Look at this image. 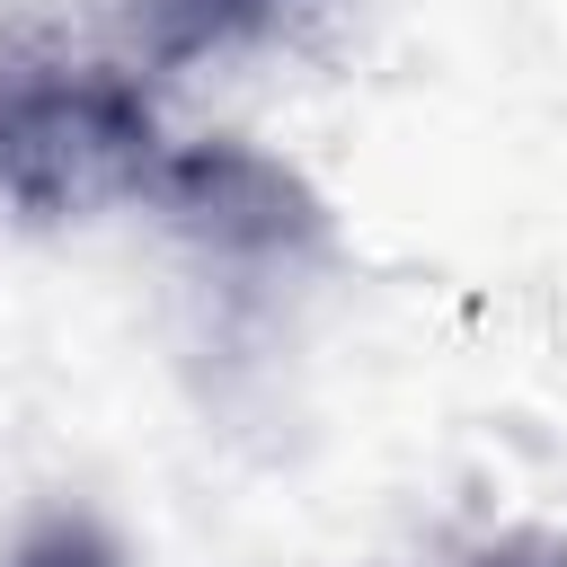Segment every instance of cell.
I'll list each match as a JSON object with an SVG mask.
<instances>
[{"mask_svg": "<svg viewBox=\"0 0 567 567\" xmlns=\"http://www.w3.org/2000/svg\"><path fill=\"white\" fill-rule=\"evenodd\" d=\"M177 142L151 97L97 62H9L0 71V195L27 213L159 204L177 186Z\"/></svg>", "mask_w": 567, "mask_h": 567, "instance_id": "1", "label": "cell"}, {"mask_svg": "<svg viewBox=\"0 0 567 567\" xmlns=\"http://www.w3.org/2000/svg\"><path fill=\"white\" fill-rule=\"evenodd\" d=\"M275 0H168V53H195V44H221L239 27H257Z\"/></svg>", "mask_w": 567, "mask_h": 567, "instance_id": "2", "label": "cell"}, {"mask_svg": "<svg viewBox=\"0 0 567 567\" xmlns=\"http://www.w3.org/2000/svg\"><path fill=\"white\" fill-rule=\"evenodd\" d=\"M27 567H106V558H97L89 540H71V532H62V540H53V549H35Z\"/></svg>", "mask_w": 567, "mask_h": 567, "instance_id": "3", "label": "cell"}, {"mask_svg": "<svg viewBox=\"0 0 567 567\" xmlns=\"http://www.w3.org/2000/svg\"><path fill=\"white\" fill-rule=\"evenodd\" d=\"M487 567H567V558L549 549V558H487Z\"/></svg>", "mask_w": 567, "mask_h": 567, "instance_id": "4", "label": "cell"}]
</instances>
